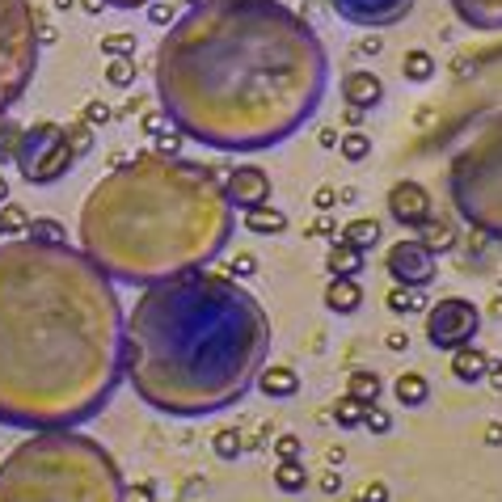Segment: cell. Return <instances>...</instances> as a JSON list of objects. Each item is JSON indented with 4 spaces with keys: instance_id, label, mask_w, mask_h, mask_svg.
Wrapping results in <instances>:
<instances>
[{
    "instance_id": "obj_19",
    "label": "cell",
    "mask_w": 502,
    "mask_h": 502,
    "mask_svg": "<svg viewBox=\"0 0 502 502\" xmlns=\"http://www.w3.org/2000/svg\"><path fill=\"white\" fill-rule=\"evenodd\" d=\"M486 367H489V355L477 347V342L451 350V376H456L460 385H481V380H486Z\"/></svg>"
},
{
    "instance_id": "obj_44",
    "label": "cell",
    "mask_w": 502,
    "mask_h": 502,
    "mask_svg": "<svg viewBox=\"0 0 502 502\" xmlns=\"http://www.w3.org/2000/svg\"><path fill=\"white\" fill-rule=\"evenodd\" d=\"M309 237H338V219L330 216V211H325V216H317L309 224Z\"/></svg>"
},
{
    "instance_id": "obj_32",
    "label": "cell",
    "mask_w": 502,
    "mask_h": 502,
    "mask_svg": "<svg viewBox=\"0 0 502 502\" xmlns=\"http://www.w3.org/2000/svg\"><path fill=\"white\" fill-rule=\"evenodd\" d=\"M330 414H334V423L342 426V431H355V426L363 423V405H359V401H350L347 393L334 401V410H330Z\"/></svg>"
},
{
    "instance_id": "obj_50",
    "label": "cell",
    "mask_w": 502,
    "mask_h": 502,
    "mask_svg": "<svg viewBox=\"0 0 502 502\" xmlns=\"http://www.w3.org/2000/svg\"><path fill=\"white\" fill-rule=\"evenodd\" d=\"M317 486H321V494H338V489H342V473H334V469H330Z\"/></svg>"
},
{
    "instance_id": "obj_48",
    "label": "cell",
    "mask_w": 502,
    "mask_h": 502,
    "mask_svg": "<svg viewBox=\"0 0 502 502\" xmlns=\"http://www.w3.org/2000/svg\"><path fill=\"white\" fill-rule=\"evenodd\" d=\"M363 115H367V110L347 106V110H342V127H347V131H363Z\"/></svg>"
},
{
    "instance_id": "obj_56",
    "label": "cell",
    "mask_w": 502,
    "mask_h": 502,
    "mask_svg": "<svg viewBox=\"0 0 502 502\" xmlns=\"http://www.w3.org/2000/svg\"><path fill=\"white\" fill-rule=\"evenodd\" d=\"M80 5H85V14H93V17L106 9V0H80Z\"/></svg>"
},
{
    "instance_id": "obj_6",
    "label": "cell",
    "mask_w": 502,
    "mask_h": 502,
    "mask_svg": "<svg viewBox=\"0 0 502 502\" xmlns=\"http://www.w3.org/2000/svg\"><path fill=\"white\" fill-rule=\"evenodd\" d=\"M448 199L469 228L502 245V110L481 118L451 153Z\"/></svg>"
},
{
    "instance_id": "obj_41",
    "label": "cell",
    "mask_w": 502,
    "mask_h": 502,
    "mask_svg": "<svg viewBox=\"0 0 502 502\" xmlns=\"http://www.w3.org/2000/svg\"><path fill=\"white\" fill-rule=\"evenodd\" d=\"M181 140H186V135H165V131H161V135H156L153 140V153H161V156H178L181 153Z\"/></svg>"
},
{
    "instance_id": "obj_55",
    "label": "cell",
    "mask_w": 502,
    "mask_h": 502,
    "mask_svg": "<svg viewBox=\"0 0 502 502\" xmlns=\"http://www.w3.org/2000/svg\"><path fill=\"white\" fill-rule=\"evenodd\" d=\"M47 42H55V26H47V22H39V47H47Z\"/></svg>"
},
{
    "instance_id": "obj_27",
    "label": "cell",
    "mask_w": 502,
    "mask_h": 502,
    "mask_svg": "<svg viewBox=\"0 0 502 502\" xmlns=\"http://www.w3.org/2000/svg\"><path fill=\"white\" fill-rule=\"evenodd\" d=\"M304 486H309V469H304V460H279L274 464V489L300 494Z\"/></svg>"
},
{
    "instance_id": "obj_54",
    "label": "cell",
    "mask_w": 502,
    "mask_h": 502,
    "mask_svg": "<svg viewBox=\"0 0 502 502\" xmlns=\"http://www.w3.org/2000/svg\"><path fill=\"white\" fill-rule=\"evenodd\" d=\"M106 5H115V9H144V5H153V0H106Z\"/></svg>"
},
{
    "instance_id": "obj_8",
    "label": "cell",
    "mask_w": 502,
    "mask_h": 502,
    "mask_svg": "<svg viewBox=\"0 0 502 502\" xmlns=\"http://www.w3.org/2000/svg\"><path fill=\"white\" fill-rule=\"evenodd\" d=\"M17 169L30 186H55L64 181L72 169H77V148H72V135H68L64 123H51V118H39L22 127V144H17Z\"/></svg>"
},
{
    "instance_id": "obj_59",
    "label": "cell",
    "mask_w": 502,
    "mask_h": 502,
    "mask_svg": "<svg viewBox=\"0 0 502 502\" xmlns=\"http://www.w3.org/2000/svg\"><path fill=\"white\" fill-rule=\"evenodd\" d=\"M0 237H5V228H0Z\"/></svg>"
},
{
    "instance_id": "obj_51",
    "label": "cell",
    "mask_w": 502,
    "mask_h": 502,
    "mask_svg": "<svg viewBox=\"0 0 502 502\" xmlns=\"http://www.w3.org/2000/svg\"><path fill=\"white\" fill-rule=\"evenodd\" d=\"M486 380H489V388H494V393H502V363H498V359H489Z\"/></svg>"
},
{
    "instance_id": "obj_58",
    "label": "cell",
    "mask_w": 502,
    "mask_h": 502,
    "mask_svg": "<svg viewBox=\"0 0 502 502\" xmlns=\"http://www.w3.org/2000/svg\"><path fill=\"white\" fill-rule=\"evenodd\" d=\"M350 502H363V498H350Z\"/></svg>"
},
{
    "instance_id": "obj_15",
    "label": "cell",
    "mask_w": 502,
    "mask_h": 502,
    "mask_svg": "<svg viewBox=\"0 0 502 502\" xmlns=\"http://www.w3.org/2000/svg\"><path fill=\"white\" fill-rule=\"evenodd\" d=\"M469 30H502V0H448Z\"/></svg>"
},
{
    "instance_id": "obj_37",
    "label": "cell",
    "mask_w": 502,
    "mask_h": 502,
    "mask_svg": "<svg viewBox=\"0 0 502 502\" xmlns=\"http://www.w3.org/2000/svg\"><path fill=\"white\" fill-rule=\"evenodd\" d=\"M17 144H22V127L9 123V118H0V161H14Z\"/></svg>"
},
{
    "instance_id": "obj_18",
    "label": "cell",
    "mask_w": 502,
    "mask_h": 502,
    "mask_svg": "<svg viewBox=\"0 0 502 502\" xmlns=\"http://www.w3.org/2000/svg\"><path fill=\"white\" fill-rule=\"evenodd\" d=\"M363 266H367V254L355 249V245H347L342 237H334L330 254H325V271H330V279H359Z\"/></svg>"
},
{
    "instance_id": "obj_1",
    "label": "cell",
    "mask_w": 502,
    "mask_h": 502,
    "mask_svg": "<svg viewBox=\"0 0 502 502\" xmlns=\"http://www.w3.org/2000/svg\"><path fill=\"white\" fill-rule=\"evenodd\" d=\"M156 102L186 140L216 153L287 144L330 85V51L284 0H203L156 47Z\"/></svg>"
},
{
    "instance_id": "obj_34",
    "label": "cell",
    "mask_w": 502,
    "mask_h": 502,
    "mask_svg": "<svg viewBox=\"0 0 502 502\" xmlns=\"http://www.w3.org/2000/svg\"><path fill=\"white\" fill-rule=\"evenodd\" d=\"M359 426H367L372 435H388V431H393V414H388L380 401H376V405H363V423Z\"/></svg>"
},
{
    "instance_id": "obj_38",
    "label": "cell",
    "mask_w": 502,
    "mask_h": 502,
    "mask_svg": "<svg viewBox=\"0 0 502 502\" xmlns=\"http://www.w3.org/2000/svg\"><path fill=\"white\" fill-rule=\"evenodd\" d=\"M228 274L237 284L254 279V274H258V258H254V254H237V258H228Z\"/></svg>"
},
{
    "instance_id": "obj_24",
    "label": "cell",
    "mask_w": 502,
    "mask_h": 502,
    "mask_svg": "<svg viewBox=\"0 0 502 502\" xmlns=\"http://www.w3.org/2000/svg\"><path fill=\"white\" fill-rule=\"evenodd\" d=\"M380 393H385V380H380L372 367H355V372L347 376V397L350 401H359V405H376Z\"/></svg>"
},
{
    "instance_id": "obj_31",
    "label": "cell",
    "mask_w": 502,
    "mask_h": 502,
    "mask_svg": "<svg viewBox=\"0 0 502 502\" xmlns=\"http://www.w3.org/2000/svg\"><path fill=\"white\" fill-rule=\"evenodd\" d=\"M102 51L110 55V60H131V55H135V34H127V30L102 34Z\"/></svg>"
},
{
    "instance_id": "obj_43",
    "label": "cell",
    "mask_w": 502,
    "mask_h": 502,
    "mask_svg": "<svg viewBox=\"0 0 502 502\" xmlns=\"http://www.w3.org/2000/svg\"><path fill=\"white\" fill-rule=\"evenodd\" d=\"M148 17H153V22H156V26H173V22H178V9H173V5H156V0H153V5H148Z\"/></svg>"
},
{
    "instance_id": "obj_7",
    "label": "cell",
    "mask_w": 502,
    "mask_h": 502,
    "mask_svg": "<svg viewBox=\"0 0 502 502\" xmlns=\"http://www.w3.org/2000/svg\"><path fill=\"white\" fill-rule=\"evenodd\" d=\"M39 22L30 0H0V118L22 102L39 72Z\"/></svg>"
},
{
    "instance_id": "obj_47",
    "label": "cell",
    "mask_w": 502,
    "mask_h": 502,
    "mask_svg": "<svg viewBox=\"0 0 502 502\" xmlns=\"http://www.w3.org/2000/svg\"><path fill=\"white\" fill-rule=\"evenodd\" d=\"M385 347L393 350V355H401V350H410V334H405V330H388Z\"/></svg>"
},
{
    "instance_id": "obj_33",
    "label": "cell",
    "mask_w": 502,
    "mask_h": 502,
    "mask_svg": "<svg viewBox=\"0 0 502 502\" xmlns=\"http://www.w3.org/2000/svg\"><path fill=\"white\" fill-rule=\"evenodd\" d=\"M106 85L131 89V85H135V60H110V64H106Z\"/></svg>"
},
{
    "instance_id": "obj_22",
    "label": "cell",
    "mask_w": 502,
    "mask_h": 502,
    "mask_svg": "<svg viewBox=\"0 0 502 502\" xmlns=\"http://www.w3.org/2000/svg\"><path fill=\"white\" fill-rule=\"evenodd\" d=\"M418 241L431 249V254H451L456 249V241H460V232H456V219H443V216H435L431 224H426L423 232H418Z\"/></svg>"
},
{
    "instance_id": "obj_53",
    "label": "cell",
    "mask_w": 502,
    "mask_h": 502,
    "mask_svg": "<svg viewBox=\"0 0 502 502\" xmlns=\"http://www.w3.org/2000/svg\"><path fill=\"white\" fill-rule=\"evenodd\" d=\"M317 140H321V148H338V140H342V135H338L334 127H325L321 135H317Z\"/></svg>"
},
{
    "instance_id": "obj_13",
    "label": "cell",
    "mask_w": 502,
    "mask_h": 502,
    "mask_svg": "<svg viewBox=\"0 0 502 502\" xmlns=\"http://www.w3.org/2000/svg\"><path fill=\"white\" fill-rule=\"evenodd\" d=\"M224 191H228V203L237 207V211H249V207H262L271 203V173L262 165H237L224 178Z\"/></svg>"
},
{
    "instance_id": "obj_4",
    "label": "cell",
    "mask_w": 502,
    "mask_h": 502,
    "mask_svg": "<svg viewBox=\"0 0 502 502\" xmlns=\"http://www.w3.org/2000/svg\"><path fill=\"white\" fill-rule=\"evenodd\" d=\"M237 228L224 178L191 156H135L80 203V249L115 284L153 287L216 262Z\"/></svg>"
},
{
    "instance_id": "obj_40",
    "label": "cell",
    "mask_w": 502,
    "mask_h": 502,
    "mask_svg": "<svg viewBox=\"0 0 502 502\" xmlns=\"http://www.w3.org/2000/svg\"><path fill=\"white\" fill-rule=\"evenodd\" d=\"M85 127H106V123H110V118H115V110H110V106L106 102H89L85 106Z\"/></svg>"
},
{
    "instance_id": "obj_17",
    "label": "cell",
    "mask_w": 502,
    "mask_h": 502,
    "mask_svg": "<svg viewBox=\"0 0 502 502\" xmlns=\"http://www.w3.org/2000/svg\"><path fill=\"white\" fill-rule=\"evenodd\" d=\"M254 388H258L262 397L287 401V397H296V388H300V372H296V367H287V363H271V367H262V372H258Z\"/></svg>"
},
{
    "instance_id": "obj_49",
    "label": "cell",
    "mask_w": 502,
    "mask_h": 502,
    "mask_svg": "<svg viewBox=\"0 0 502 502\" xmlns=\"http://www.w3.org/2000/svg\"><path fill=\"white\" fill-rule=\"evenodd\" d=\"M169 118L161 115V110H148V115H144V131H148V135H161V127H165Z\"/></svg>"
},
{
    "instance_id": "obj_29",
    "label": "cell",
    "mask_w": 502,
    "mask_h": 502,
    "mask_svg": "<svg viewBox=\"0 0 502 502\" xmlns=\"http://www.w3.org/2000/svg\"><path fill=\"white\" fill-rule=\"evenodd\" d=\"M338 153H342V161L359 165V161L372 156V135H367V131H347V135L338 140Z\"/></svg>"
},
{
    "instance_id": "obj_2",
    "label": "cell",
    "mask_w": 502,
    "mask_h": 502,
    "mask_svg": "<svg viewBox=\"0 0 502 502\" xmlns=\"http://www.w3.org/2000/svg\"><path fill=\"white\" fill-rule=\"evenodd\" d=\"M115 279L68 241H0V423L77 431L123 385Z\"/></svg>"
},
{
    "instance_id": "obj_21",
    "label": "cell",
    "mask_w": 502,
    "mask_h": 502,
    "mask_svg": "<svg viewBox=\"0 0 502 502\" xmlns=\"http://www.w3.org/2000/svg\"><path fill=\"white\" fill-rule=\"evenodd\" d=\"M393 397H397V405H405V410H418V405L431 401V380H426L423 372H401L397 380H393Z\"/></svg>"
},
{
    "instance_id": "obj_16",
    "label": "cell",
    "mask_w": 502,
    "mask_h": 502,
    "mask_svg": "<svg viewBox=\"0 0 502 502\" xmlns=\"http://www.w3.org/2000/svg\"><path fill=\"white\" fill-rule=\"evenodd\" d=\"M321 304L338 317H355L363 309V284L359 279H330L321 292Z\"/></svg>"
},
{
    "instance_id": "obj_5",
    "label": "cell",
    "mask_w": 502,
    "mask_h": 502,
    "mask_svg": "<svg viewBox=\"0 0 502 502\" xmlns=\"http://www.w3.org/2000/svg\"><path fill=\"white\" fill-rule=\"evenodd\" d=\"M110 448L80 431H30L0 460V502H123Z\"/></svg>"
},
{
    "instance_id": "obj_46",
    "label": "cell",
    "mask_w": 502,
    "mask_h": 502,
    "mask_svg": "<svg viewBox=\"0 0 502 502\" xmlns=\"http://www.w3.org/2000/svg\"><path fill=\"white\" fill-rule=\"evenodd\" d=\"M359 498H363V502H388L393 494H388V486H385V481H367Z\"/></svg>"
},
{
    "instance_id": "obj_42",
    "label": "cell",
    "mask_w": 502,
    "mask_h": 502,
    "mask_svg": "<svg viewBox=\"0 0 502 502\" xmlns=\"http://www.w3.org/2000/svg\"><path fill=\"white\" fill-rule=\"evenodd\" d=\"M312 207H317V211H334L338 207V186H317V191H312Z\"/></svg>"
},
{
    "instance_id": "obj_10",
    "label": "cell",
    "mask_w": 502,
    "mask_h": 502,
    "mask_svg": "<svg viewBox=\"0 0 502 502\" xmlns=\"http://www.w3.org/2000/svg\"><path fill=\"white\" fill-rule=\"evenodd\" d=\"M385 271H388V279L401 287H431L439 274V258L418 237H401V241L388 245Z\"/></svg>"
},
{
    "instance_id": "obj_3",
    "label": "cell",
    "mask_w": 502,
    "mask_h": 502,
    "mask_svg": "<svg viewBox=\"0 0 502 502\" xmlns=\"http://www.w3.org/2000/svg\"><path fill=\"white\" fill-rule=\"evenodd\" d=\"M271 355V317L232 274L186 271L144 287L123 321V376L165 418L224 414Z\"/></svg>"
},
{
    "instance_id": "obj_57",
    "label": "cell",
    "mask_w": 502,
    "mask_h": 502,
    "mask_svg": "<svg viewBox=\"0 0 502 502\" xmlns=\"http://www.w3.org/2000/svg\"><path fill=\"white\" fill-rule=\"evenodd\" d=\"M9 203V178H5V173H0V207Z\"/></svg>"
},
{
    "instance_id": "obj_20",
    "label": "cell",
    "mask_w": 502,
    "mask_h": 502,
    "mask_svg": "<svg viewBox=\"0 0 502 502\" xmlns=\"http://www.w3.org/2000/svg\"><path fill=\"white\" fill-rule=\"evenodd\" d=\"M241 224L254 232V237H279V232H287V224H292V219H287L279 207L262 203V207H249V211H241Z\"/></svg>"
},
{
    "instance_id": "obj_36",
    "label": "cell",
    "mask_w": 502,
    "mask_h": 502,
    "mask_svg": "<svg viewBox=\"0 0 502 502\" xmlns=\"http://www.w3.org/2000/svg\"><path fill=\"white\" fill-rule=\"evenodd\" d=\"M271 456H279V460H304V443H300V435H274L271 443Z\"/></svg>"
},
{
    "instance_id": "obj_25",
    "label": "cell",
    "mask_w": 502,
    "mask_h": 502,
    "mask_svg": "<svg viewBox=\"0 0 502 502\" xmlns=\"http://www.w3.org/2000/svg\"><path fill=\"white\" fill-rule=\"evenodd\" d=\"M347 245H355V249H372V245H380V219H372V216H359V219H350L347 228L338 232Z\"/></svg>"
},
{
    "instance_id": "obj_12",
    "label": "cell",
    "mask_w": 502,
    "mask_h": 502,
    "mask_svg": "<svg viewBox=\"0 0 502 502\" xmlns=\"http://www.w3.org/2000/svg\"><path fill=\"white\" fill-rule=\"evenodd\" d=\"M342 22L350 26H367V30H388L405 22L414 9V0H325Z\"/></svg>"
},
{
    "instance_id": "obj_35",
    "label": "cell",
    "mask_w": 502,
    "mask_h": 502,
    "mask_svg": "<svg viewBox=\"0 0 502 502\" xmlns=\"http://www.w3.org/2000/svg\"><path fill=\"white\" fill-rule=\"evenodd\" d=\"M26 237H34V241H68L64 237V224L51 216H39V219H30V232Z\"/></svg>"
},
{
    "instance_id": "obj_23",
    "label": "cell",
    "mask_w": 502,
    "mask_h": 502,
    "mask_svg": "<svg viewBox=\"0 0 502 502\" xmlns=\"http://www.w3.org/2000/svg\"><path fill=\"white\" fill-rule=\"evenodd\" d=\"M385 309L393 312V317H410V312H426L431 304H426V287H401L393 284L385 296Z\"/></svg>"
},
{
    "instance_id": "obj_28",
    "label": "cell",
    "mask_w": 502,
    "mask_h": 502,
    "mask_svg": "<svg viewBox=\"0 0 502 502\" xmlns=\"http://www.w3.org/2000/svg\"><path fill=\"white\" fill-rule=\"evenodd\" d=\"M211 448H216L219 460H241V451H245V435H241V426H219L216 439H211Z\"/></svg>"
},
{
    "instance_id": "obj_52",
    "label": "cell",
    "mask_w": 502,
    "mask_h": 502,
    "mask_svg": "<svg viewBox=\"0 0 502 502\" xmlns=\"http://www.w3.org/2000/svg\"><path fill=\"white\" fill-rule=\"evenodd\" d=\"M486 443H489V448H498V443H502V423H489L486 426Z\"/></svg>"
},
{
    "instance_id": "obj_11",
    "label": "cell",
    "mask_w": 502,
    "mask_h": 502,
    "mask_svg": "<svg viewBox=\"0 0 502 502\" xmlns=\"http://www.w3.org/2000/svg\"><path fill=\"white\" fill-rule=\"evenodd\" d=\"M388 219L393 224H401L405 232H423L431 219H435V194L426 191L423 181H414V178H401L388 186Z\"/></svg>"
},
{
    "instance_id": "obj_14",
    "label": "cell",
    "mask_w": 502,
    "mask_h": 502,
    "mask_svg": "<svg viewBox=\"0 0 502 502\" xmlns=\"http://www.w3.org/2000/svg\"><path fill=\"white\" fill-rule=\"evenodd\" d=\"M342 102L355 106V110H372V106L385 102V80L376 77V72L355 68V72L342 77Z\"/></svg>"
},
{
    "instance_id": "obj_26",
    "label": "cell",
    "mask_w": 502,
    "mask_h": 502,
    "mask_svg": "<svg viewBox=\"0 0 502 502\" xmlns=\"http://www.w3.org/2000/svg\"><path fill=\"white\" fill-rule=\"evenodd\" d=\"M401 77L410 80V85H426V80L435 77V55L423 51V47L405 51V60H401Z\"/></svg>"
},
{
    "instance_id": "obj_45",
    "label": "cell",
    "mask_w": 502,
    "mask_h": 502,
    "mask_svg": "<svg viewBox=\"0 0 502 502\" xmlns=\"http://www.w3.org/2000/svg\"><path fill=\"white\" fill-rule=\"evenodd\" d=\"M123 502H156V489H153V481H140V486H127V494H123Z\"/></svg>"
},
{
    "instance_id": "obj_30",
    "label": "cell",
    "mask_w": 502,
    "mask_h": 502,
    "mask_svg": "<svg viewBox=\"0 0 502 502\" xmlns=\"http://www.w3.org/2000/svg\"><path fill=\"white\" fill-rule=\"evenodd\" d=\"M0 228L9 232V237H26V232H30V211L9 199V203L0 207Z\"/></svg>"
},
{
    "instance_id": "obj_9",
    "label": "cell",
    "mask_w": 502,
    "mask_h": 502,
    "mask_svg": "<svg viewBox=\"0 0 502 502\" xmlns=\"http://www.w3.org/2000/svg\"><path fill=\"white\" fill-rule=\"evenodd\" d=\"M481 309H477L473 300L464 296H439L431 309H426V342L435 350H443V355H451V350L469 347V342H477V334H481Z\"/></svg>"
},
{
    "instance_id": "obj_39",
    "label": "cell",
    "mask_w": 502,
    "mask_h": 502,
    "mask_svg": "<svg viewBox=\"0 0 502 502\" xmlns=\"http://www.w3.org/2000/svg\"><path fill=\"white\" fill-rule=\"evenodd\" d=\"M68 135H72V148H77V156L93 153V127H85V123H68Z\"/></svg>"
}]
</instances>
